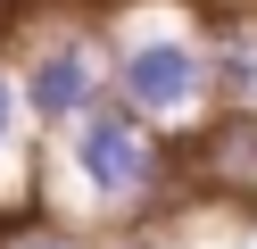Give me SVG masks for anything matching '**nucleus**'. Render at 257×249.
I'll list each match as a JSON object with an SVG mask.
<instances>
[{"instance_id": "obj_1", "label": "nucleus", "mask_w": 257, "mask_h": 249, "mask_svg": "<svg viewBox=\"0 0 257 249\" xmlns=\"http://www.w3.org/2000/svg\"><path fill=\"white\" fill-rule=\"evenodd\" d=\"M67 175H75V191H83L91 208H108V216H141L174 183L166 175V141H158V125L133 100H100L91 116L67 125Z\"/></svg>"}, {"instance_id": "obj_2", "label": "nucleus", "mask_w": 257, "mask_h": 249, "mask_svg": "<svg viewBox=\"0 0 257 249\" xmlns=\"http://www.w3.org/2000/svg\"><path fill=\"white\" fill-rule=\"evenodd\" d=\"M116 100H133L150 125H191L216 100V58L191 33H124L116 50Z\"/></svg>"}, {"instance_id": "obj_3", "label": "nucleus", "mask_w": 257, "mask_h": 249, "mask_svg": "<svg viewBox=\"0 0 257 249\" xmlns=\"http://www.w3.org/2000/svg\"><path fill=\"white\" fill-rule=\"evenodd\" d=\"M25 108H34V125H50V133H67L75 116H91L108 100V58H100V42L91 33H67V42H42L34 58H25Z\"/></svg>"}, {"instance_id": "obj_4", "label": "nucleus", "mask_w": 257, "mask_h": 249, "mask_svg": "<svg viewBox=\"0 0 257 249\" xmlns=\"http://www.w3.org/2000/svg\"><path fill=\"white\" fill-rule=\"evenodd\" d=\"M191 175L224 199H257V108L224 100V116H207L191 133Z\"/></svg>"}, {"instance_id": "obj_5", "label": "nucleus", "mask_w": 257, "mask_h": 249, "mask_svg": "<svg viewBox=\"0 0 257 249\" xmlns=\"http://www.w3.org/2000/svg\"><path fill=\"white\" fill-rule=\"evenodd\" d=\"M207 58H216V100L257 108V25H224L207 42Z\"/></svg>"}, {"instance_id": "obj_6", "label": "nucleus", "mask_w": 257, "mask_h": 249, "mask_svg": "<svg viewBox=\"0 0 257 249\" xmlns=\"http://www.w3.org/2000/svg\"><path fill=\"white\" fill-rule=\"evenodd\" d=\"M0 249H91L83 224H58V216H34V224H9Z\"/></svg>"}, {"instance_id": "obj_7", "label": "nucleus", "mask_w": 257, "mask_h": 249, "mask_svg": "<svg viewBox=\"0 0 257 249\" xmlns=\"http://www.w3.org/2000/svg\"><path fill=\"white\" fill-rule=\"evenodd\" d=\"M25 116H34V108H25V83L9 75V66H0V158L17 149V133H25Z\"/></svg>"}]
</instances>
